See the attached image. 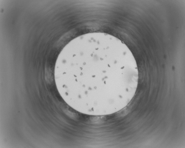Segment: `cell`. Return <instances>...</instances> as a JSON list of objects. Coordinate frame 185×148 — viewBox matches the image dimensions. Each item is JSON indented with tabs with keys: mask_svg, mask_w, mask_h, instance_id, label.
Instances as JSON below:
<instances>
[{
	"mask_svg": "<svg viewBox=\"0 0 185 148\" xmlns=\"http://www.w3.org/2000/svg\"><path fill=\"white\" fill-rule=\"evenodd\" d=\"M76 80L93 104L114 105L132 95L138 72L131 51L112 41L87 46L79 52Z\"/></svg>",
	"mask_w": 185,
	"mask_h": 148,
	"instance_id": "obj_1",
	"label": "cell"
}]
</instances>
